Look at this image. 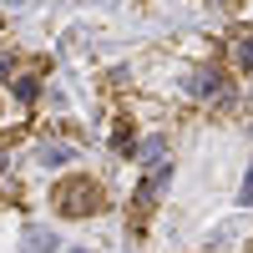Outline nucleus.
Masks as SVG:
<instances>
[{"mask_svg": "<svg viewBox=\"0 0 253 253\" xmlns=\"http://www.w3.org/2000/svg\"><path fill=\"white\" fill-rule=\"evenodd\" d=\"M96 203H101V198H96V187H91V182H66V187L56 193V208H61L66 218H81V213H91Z\"/></svg>", "mask_w": 253, "mask_h": 253, "instance_id": "nucleus-1", "label": "nucleus"}, {"mask_svg": "<svg viewBox=\"0 0 253 253\" xmlns=\"http://www.w3.org/2000/svg\"><path fill=\"white\" fill-rule=\"evenodd\" d=\"M187 91H193L198 101H213V96L223 91V76H218L213 66H208V71H198V76H187Z\"/></svg>", "mask_w": 253, "mask_h": 253, "instance_id": "nucleus-2", "label": "nucleus"}, {"mask_svg": "<svg viewBox=\"0 0 253 253\" xmlns=\"http://www.w3.org/2000/svg\"><path fill=\"white\" fill-rule=\"evenodd\" d=\"M20 248H26V253H56V233H51V228H26Z\"/></svg>", "mask_w": 253, "mask_h": 253, "instance_id": "nucleus-3", "label": "nucleus"}, {"mask_svg": "<svg viewBox=\"0 0 253 253\" xmlns=\"http://www.w3.org/2000/svg\"><path fill=\"white\" fill-rule=\"evenodd\" d=\"M233 61L253 71V36H238V41H233Z\"/></svg>", "mask_w": 253, "mask_h": 253, "instance_id": "nucleus-4", "label": "nucleus"}, {"mask_svg": "<svg viewBox=\"0 0 253 253\" xmlns=\"http://www.w3.org/2000/svg\"><path fill=\"white\" fill-rule=\"evenodd\" d=\"M41 162H46V167H61V162H71V152H66V147H41Z\"/></svg>", "mask_w": 253, "mask_h": 253, "instance_id": "nucleus-5", "label": "nucleus"}, {"mask_svg": "<svg viewBox=\"0 0 253 253\" xmlns=\"http://www.w3.org/2000/svg\"><path fill=\"white\" fill-rule=\"evenodd\" d=\"M112 147H117L122 157H126V152H137V142H132V132H126V126H117V132H112Z\"/></svg>", "mask_w": 253, "mask_h": 253, "instance_id": "nucleus-6", "label": "nucleus"}, {"mask_svg": "<svg viewBox=\"0 0 253 253\" xmlns=\"http://www.w3.org/2000/svg\"><path fill=\"white\" fill-rule=\"evenodd\" d=\"M15 96H20V101H36V96H41L36 76H20V81H15Z\"/></svg>", "mask_w": 253, "mask_h": 253, "instance_id": "nucleus-7", "label": "nucleus"}, {"mask_svg": "<svg viewBox=\"0 0 253 253\" xmlns=\"http://www.w3.org/2000/svg\"><path fill=\"white\" fill-rule=\"evenodd\" d=\"M243 208H253V167H248V177H243Z\"/></svg>", "mask_w": 253, "mask_h": 253, "instance_id": "nucleus-8", "label": "nucleus"}, {"mask_svg": "<svg viewBox=\"0 0 253 253\" xmlns=\"http://www.w3.org/2000/svg\"><path fill=\"white\" fill-rule=\"evenodd\" d=\"M5 71H10V61H5V56H0V76H5Z\"/></svg>", "mask_w": 253, "mask_h": 253, "instance_id": "nucleus-9", "label": "nucleus"}, {"mask_svg": "<svg viewBox=\"0 0 253 253\" xmlns=\"http://www.w3.org/2000/svg\"><path fill=\"white\" fill-rule=\"evenodd\" d=\"M0 172H5V152H0Z\"/></svg>", "mask_w": 253, "mask_h": 253, "instance_id": "nucleus-10", "label": "nucleus"}]
</instances>
